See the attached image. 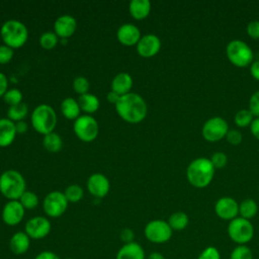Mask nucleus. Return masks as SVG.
Masks as SVG:
<instances>
[{
    "label": "nucleus",
    "instance_id": "obj_17",
    "mask_svg": "<svg viewBox=\"0 0 259 259\" xmlns=\"http://www.w3.org/2000/svg\"><path fill=\"white\" fill-rule=\"evenodd\" d=\"M77 28V20L70 14L59 16L54 23V32L61 37L71 36Z\"/></svg>",
    "mask_w": 259,
    "mask_h": 259
},
{
    "label": "nucleus",
    "instance_id": "obj_2",
    "mask_svg": "<svg viewBox=\"0 0 259 259\" xmlns=\"http://www.w3.org/2000/svg\"><path fill=\"white\" fill-rule=\"evenodd\" d=\"M214 175V167L210 159L201 157L190 162L186 169V177L189 183L197 188L207 186Z\"/></svg>",
    "mask_w": 259,
    "mask_h": 259
},
{
    "label": "nucleus",
    "instance_id": "obj_8",
    "mask_svg": "<svg viewBox=\"0 0 259 259\" xmlns=\"http://www.w3.org/2000/svg\"><path fill=\"white\" fill-rule=\"evenodd\" d=\"M173 234L169 224L163 220L150 221L144 229L146 239L154 244H164L168 242Z\"/></svg>",
    "mask_w": 259,
    "mask_h": 259
},
{
    "label": "nucleus",
    "instance_id": "obj_32",
    "mask_svg": "<svg viewBox=\"0 0 259 259\" xmlns=\"http://www.w3.org/2000/svg\"><path fill=\"white\" fill-rule=\"evenodd\" d=\"M58 44V35L53 31H46L39 36V45L45 50H52Z\"/></svg>",
    "mask_w": 259,
    "mask_h": 259
},
{
    "label": "nucleus",
    "instance_id": "obj_7",
    "mask_svg": "<svg viewBox=\"0 0 259 259\" xmlns=\"http://www.w3.org/2000/svg\"><path fill=\"white\" fill-rule=\"evenodd\" d=\"M230 239L238 245H246L254 236V227L249 220L237 217L230 221L228 226Z\"/></svg>",
    "mask_w": 259,
    "mask_h": 259
},
{
    "label": "nucleus",
    "instance_id": "obj_24",
    "mask_svg": "<svg viewBox=\"0 0 259 259\" xmlns=\"http://www.w3.org/2000/svg\"><path fill=\"white\" fill-rule=\"evenodd\" d=\"M61 111L65 117L75 120L80 116L81 111L78 100L73 97H66L61 102Z\"/></svg>",
    "mask_w": 259,
    "mask_h": 259
},
{
    "label": "nucleus",
    "instance_id": "obj_26",
    "mask_svg": "<svg viewBox=\"0 0 259 259\" xmlns=\"http://www.w3.org/2000/svg\"><path fill=\"white\" fill-rule=\"evenodd\" d=\"M167 223L169 224L170 228L173 231H182L187 227L189 223V219L184 211L178 210L170 214Z\"/></svg>",
    "mask_w": 259,
    "mask_h": 259
},
{
    "label": "nucleus",
    "instance_id": "obj_46",
    "mask_svg": "<svg viewBox=\"0 0 259 259\" xmlns=\"http://www.w3.org/2000/svg\"><path fill=\"white\" fill-rule=\"evenodd\" d=\"M250 131L252 135L259 140V117H256L253 119V121L250 124Z\"/></svg>",
    "mask_w": 259,
    "mask_h": 259
},
{
    "label": "nucleus",
    "instance_id": "obj_27",
    "mask_svg": "<svg viewBox=\"0 0 259 259\" xmlns=\"http://www.w3.org/2000/svg\"><path fill=\"white\" fill-rule=\"evenodd\" d=\"M44 147L51 153L59 152L63 147V140L61 136L55 132L47 134L44 136L42 140Z\"/></svg>",
    "mask_w": 259,
    "mask_h": 259
},
{
    "label": "nucleus",
    "instance_id": "obj_23",
    "mask_svg": "<svg viewBox=\"0 0 259 259\" xmlns=\"http://www.w3.org/2000/svg\"><path fill=\"white\" fill-rule=\"evenodd\" d=\"M128 11L135 19H144L150 14L151 2L149 0H131Z\"/></svg>",
    "mask_w": 259,
    "mask_h": 259
},
{
    "label": "nucleus",
    "instance_id": "obj_28",
    "mask_svg": "<svg viewBox=\"0 0 259 259\" xmlns=\"http://www.w3.org/2000/svg\"><path fill=\"white\" fill-rule=\"evenodd\" d=\"M258 212V205L256 201L252 198H247L244 199L240 204H239V213L241 218L249 220L253 219Z\"/></svg>",
    "mask_w": 259,
    "mask_h": 259
},
{
    "label": "nucleus",
    "instance_id": "obj_48",
    "mask_svg": "<svg viewBox=\"0 0 259 259\" xmlns=\"http://www.w3.org/2000/svg\"><path fill=\"white\" fill-rule=\"evenodd\" d=\"M15 127H16L17 134H23L27 131V123L23 120H20L15 122Z\"/></svg>",
    "mask_w": 259,
    "mask_h": 259
},
{
    "label": "nucleus",
    "instance_id": "obj_41",
    "mask_svg": "<svg viewBox=\"0 0 259 259\" xmlns=\"http://www.w3.org/2000/svg\"><path fill=\"white\" fill-rule=\"evenodd\" d=\"M226 139L231 145L237 146L242 142L243 136H242V133L238 130H229L226 135Z\"/></svg>",
    "mask_w": 259,
    "mask_h": 259
},
{
    "label": "nucleus",
    "instance_id": "obj_36",
    "mask_svg": "<svg viewBox=\"0 0 259 259\" xmlns=\"http://www.w3.org/2000/svg\"><path fill=\"white\" fill-rule=\"evenodd\" d=\"M73 89L79 95L88 93L89 90V81L83 76H78L73 81Z\"/></svg>",
    "mask_w": 259,
    "mask_h": 259
},
{
    "label": "nucleus",
    "instance_id": "obj_31",
    "mask_svg": "<svg viewBox=\"0 0 259 259\" xmlns=\"http://www.w3.org/2000/svg\"><path fill=\"white\" fill-rule=\"evenodd\" d=\"M18 200L25 209H33L38 204L37 195L30 190H25Z\"/></svg>",
    "mask_w": 259,
    "mask_h": 259
},
{
    "label": "nucleus",
    "instance_id": "obj_42",
    "mask_svg": "<svg viewBox=\"0 0 259 259\" xmlns=\"http://www.w3.org/2000/svg\"><path fill=\"white\" fill-rule=\"evenodd\" d=\"M247 33L250 37L259 39V20H252L247 24Z\"/></svg>",
    "mask_w": 259,
    "mask_h": 259
},
{
    "label": "nucleus",
    "instance_id": "obj_45",
    "mask_svg": "<svg viewBox=\"0 0 259 259\" xmlns=\"http://www.w3.org/2000/svg\"><path fill=\"white\" fill-rule=\"evenodd\" d=\"M8 79L6 75L2 72H0V97L5 94V92L8 90Z\"/></svg>",
    "mask_w": 259,
    "mask_h": 259
},
{
    "label": "nucleus",
    "instance_id": "obj_18",
    "mask_svg": "<svg viewBox=\"0 0 259 259\" xmlns=\"http://www.w3.org/2000/svg\"><path fill=\"white\" fill-rule=\"evenodd\" d=\"M117 39L125 46H134L137 45L140 40L141 31L139 27L133 23H123L121 24L116 31Z\"/></svg>",
    "mask_w": 259,
    "mask_h": 259
},
{
    "label": "nucleus",
    "instance_id": "obj_12",
    "mask_svg": "<svg viewBox=\"0 0 259 259\" xmlns=\"http://www.w3.org/2000/svg\"><path fill=\"white\" fill-rule=\"evenodd\" d=\"M52 229L51 222L44 215H36L29 219L24 226V232L31 240H41L46 238Z\"/></svg>",
    "mask_w": 259,
    "mask_h": 259
},
{
    "label": "nucleus",
    "instance_id": "obj_5",
    "mask_svg": "<svg viewBox=\"0 0 259 259\" xmlns=\"http://www.w3.org/2000/svg\"><path fill=\"white\" fill-rule=\"evenodd\" d=\"M30 121L33 128L44 136L54 132L57 124V113L49 104H39L31 112Z\"/></svg>",
    "mask_w": 259,
    "mask_h": 259
},
{
    "label": "nucleus",
    "instance_id": "obj_49",
    "mask_svg": "<svg viewBox=\"0 0 259 259\" xmlns=\"http://www.w3.org/2000/svg\"><path fill=\"white\" fill-rule=\"evenodd\" d=\"M119 97H120V95H118L116 92H114V91H112V90L107 93V100H108L109 102L113 103V104H115V103L117 102V100L119 99Z\"/></svg>",
    "mask_w": 259,
    "mask_h": 259
},
{
    "label": "nucleus",
    "instance_id": "obj_34",
    "mask_svg": "<svg viewBox=\"0 0 259 259\" xmlns=\"http://www.w3.org/2000/svg\"><path fill=\"white\" fill-rule=\"evenodd\" d=\"M230 259H253V253L247 245H238L232 250Z\"/></svg>",
    "mask_w": 259,
    "mask_h": 259
},
{
    "label": "nucleus",
    "instance_id": "obj_43",
    "mask_svg": "<svg viewBox=\"0 0 259 259\" xmlns=\"http://www.w3.org/2000/svg\"><path fill=\"white\" fill-rule=\"evenodd\" d=\"M119 238L120 240L123 242V244H126V243H131V242H134L135 240V233L132 229L130 228H124L120 231L119 233Z\"/></svg>",
    "mask_w": 259,
    "mask_h": 259
},
{
    "label": "nucleus",
    "instance_id": "obj_4",
    "mask_svg": "<svg viewBox=\"0 0 259 259\" xmlns=\"http://www.w3.org/2000/svg\"><path fill=\"white\" fill-rule=\"evenodd\" d=\"M0 34L4 45L12 49H17L26 42L28 38V29L20 20L9 19L1 25Z\"/></svg>",
    "mask_w": 259,
    "mask_h": 259
},
{
    "label": "nucleus",
    "instance_id": "obj_13",
    "mask_svg": "<svg viewBox=\"0 0 259 259\" xmlns=\"http://www.w3.org/2000/svg\"><path fill=\"white\" fill-rule=\"evenodd\" d=\"M25 208L19 200H8L2 208V221L5 225L14 227L17 226L24 218Z\"/></svg>",
    "mask_w": 259,
    "mask_h": 259
},
{
    "label": "nucleus",
    "instance_id": "obj_44",
    "mask_svg": "<svg viewBox=\"0 0 259 259\" xmlns=\"http://www.w3.org/2000/svg\"><path fill=\"white\" fill-rule=\"evenodd\" d=\"M33 259H60V257L57 253L50 250H46L39 252Z\"/></svg>",
    "mask_w": 259,
    "mask_h": 259
},
{
    "label": "nucleus",
    "instance_id": "obj_20",
    "mask_svg": "<svg viewBox=\"0 0 259 259\" xmlns=\"http://www.w3.org/2000/svg\"><path fill=\"white\" fill-rule=\"evenodd\" d=\"M146 257L144 248L136 241L123 244L115 255V259H146Z\"/></svg>",
    "mask_w": 259,
    "mask_h": 259
},
{
    "label": "nucleus",
    "instance_id": "obj_30",
    "mask_svg": "<svg viewBox=\"0 0 259 259\" xmlns=\"http://www.w3.org/2000/svg\"><path fill=\"white\" fill-rule=\"evenodd\" d=\"M64 194L69 202H78L82 199L84 190L79 184H71L65 189Z\"/></svg>",
    "mask_w": 259,
    "mask_h": 259
},
{
    "label": "nucleus",
    "instance_id": "obj_6",
    "mask_svg": "<svg viewBox=\"0 0 259 259\" xmlns=\"http://www.w3.org/2000/svg\"><path fill=\"white\" fill-rule=\"evenodd\" d=\"M226 54L233 65L241 68L252 64L254 57L252 49L245 41L240 39L231 40L227 45Z\"/></svg>",
    "mask_w": 259,
    "mask_h": 259
},
{
    "label": "nucleus",
    "instance_id": "obj_16",
    "mask_svg": "<svg viewBox=\"0 0 259 259\" xmlns=\"http://www.w3.org/2000/svg\"><path fill=\"white\" fill-rule=\"evenodd\" d=\"M87 189L93 196L102 198L108 193L110 183L105 175L101 173H94L90 175L87 180Z\"/></svg>",
    "mask_w": 259,
    "mask_h": 259
},
{
    "label": "nucleus",
    "instance_id": "obj_29",
    "mask_svg": "<svg viewBox=\"0 0 259 259\" xmlns=\"http://www.w3.org/2000/svg\"><path fill=\"white\" fill-rule=\"evenodd\" d=\"M28 113V107L24 102H20L18 104L9 106L7 110V118H9L12 121H20L23 120V118Z\"/></svg>",
    "mask_w": 259,
    "mask_h": 259
},
{
    "label": "nucleus",
    "instance_id": "obj_47",
    "mask_svg": "<svg viewBox=\"0 0 259 259\" xmlns=\"http://www.w3.org/2000/svg\"><path fill=\"white\" fill-rule=\"evenodd\" d=\"M250 73L254 79L259 81V60L252 62L250 66Z\"/></svg>",
    "mask_w": 259,
    "mask_h": 259
},
{
    "label": "nucleus",
    "instance_id": "obj_25",
    "mask_svg": "<svg viewBox=\"0 0 259 259\" xmlns=\"http://www.w3.org/2000/svg\"><path fill=\"white\" fill-rule=\"evenodd\" d=\"M78 103L81 108L86 113H93L99 108V99L96 95L92 93H85L79 96Z\"/></svg>",
    "mask_w": 259,
    "mask_h": 259
},
{
    "label": "nucleus",
    "instance_id": "obj_38",
    "mask_svg": "<svg viewBox=\"0 0 259 259\" xmlns=\"http://www.w3.org/2000/svg\"><path fill=\"white\" fill-rule=\"evenodd\" d=\"M197 259H221V254L215 247L208 246L201 251Z\"/></svg>",
    "mask_w": 259,
    "mask_h": 259
},
{
    "label": "nucleus",
    "instance_id": "obj_33",
    "mask_svg": "<svg viewBox=\"0 0 259 259\" xmlns=\"http://www.w3.org/2000/svg\"><path fill=\"white\" fill-rule=\"evenodd\" d=\"M234 120L238 126L244 127L251 124V122L253 121V114L249 109H240L235 114Z\"/></svg>",
    "mask_w": 259,
    "mask_h": 259
},
{
    "label": "nucleus",
    "instance_id": "obj_3",
    "mask_svg": "<svg viewBox=\"0 0 259 259\" xmlns=\"http://www.w3.org/2000/svg\"><path fill=\"white\" fill-rule=\"evenodd\" d=\"M25 191V180L22 174L8 169L0 175V192L9 200H18Z\"/></svg>",
    "mask_w": 259,
    "mask_h": 259
},
{
    "label": "nucleus",
    "instance_id": "obj_11",
    "mask_svg": "<svg viewBox=\"0 0 259 259\" xmlns=\"http://www.w3.org/2000/svg\"><path fill=\"white\" fill-rule=\"evenodd\" d=\"M228 131V122L221 116H214L208 118L203 123L201 134L206 141L218 142L223 138H226Z\"/></svg>",
    "mask_w": 259,
    "mask_h": 259
},
{
    "label": "nucleus",
    "instance_id": "obj_51",
    "mask_svg": "<svg viewBox=\"0 0 259 259\" xmlns=\"http://www.w3.org/2000/svg\"><path fill=\"white\" fill-rule=\"evenodd\" d=\"M65 259H73V258H65Z\"/></svg>",
    "mask_w": 259,
    "mask_h": 259
},
{
    "label": "nucleus",
    "instance_id": "obj_50",
    "mask_svg": "<svg viewBox=\"0 0 259 259\" xmlns=\"http://www.w3.org/2000/svg\"><path fill=\"white\" fill-rule=\"evenodd\" d=\"M146 259H165L164 255L161 253V252H158V251H154V252H151L147 257Z\"/></svg>",
    "mask_w": 259,
    "mask_h": 259
},
{
    "label": "nucleus",
    "instance_id": "obj_21",
    "mask_svg": "<svg viewBox=\"0 0 259 259\" xmlns=\"http://www.w3.org/2000/svg\"><path fill=\"white\" fill-rule=\"evenodd\" d=\"M17 132L15 122L9 118H0V147H7L15 139Z\"/></svg>",
    "mask_w": 259,
    "mask_h": 259
},
{
    "label": "nucleus",
    "instance_id": "obj_10",
    "mask_svg": "<svg viewBox=\"0 0 259 259\" xmlns=\"http://www.w3.org/2000/svg\"><path fill=\"white\" fill-rule=\"evenodd\" d=\"M68 203L69 201L67 200L64 192L54 190L46 195L42 201V207L48 217L59 218L66 211Z\"/></svg>",
    "mask_w": 259,
    "mask_h": 259
},
{
    "label": "nucleus",
    "instance_id": "obj_37",
    "mask_svg": "<svg viewBox=\"0 0 259 259\" xmlns=\"http://www.w3.org/2000/svg\"><path fill=\"white\" fill-rule=\"evenodd\" d=\"M210 162L213 165L214 169L215 168H224L227 163H228V157L224 152H215L212 154L211 158H210Z\"/></svg>",
    "mask_w": 259,
    "mask_h": 259
},
{
    "label": "nucleus",
    "instance_id": "obj_40",
    "mask_svg": "<svg viewBox=\"0 0 259 259\" xmlns=\"http://www.w3.org/2000/svg\"><path fill=\"white\" fill-rule=\"evenodd\" d=\"M251 113L259 117V90L255 91L249 99V108Z\"/></svg>",
    "mask_w": 259,
    "mask_h": 259
},
{
    "label": "nucleus",
    "instance_id": "obj_1",
    "mask_svg": "<svg viewBox=\"0 0 259 259\" xmlns=\"http://www.w3.org/2000/svg\"><path fill=\"white\" fill-rule=\"evenodd\" d=\"M114 106L117 114L130 123L141 122L146 117L148 111L145 99L135 92L121 95Z\"/></svg>",
    "mask_w": 259,
    "mask_h": 259
},
{
    "label": "nucleus",
    "instance_id": "obj_22",
    "mask_svg": "<svg viewBox=\"0 0 259 259\" xmlns=\"http://www.w3.org/2000/svg\"><path fill=\"white\" fill-rule=\"evenodd\" d=\"M133 83V78L128 73L120 72L113 77L111 81V90L121 96L131 92Z\"/></svg>",
    "mask_w": 259,
    "mask_h": 259
},
{
    "label": "nucleus",
    "instance_id": "obj_9",
    "mask_svg": "<svg viewBox=\"0 0 259 259\" xmlns=\"http://www.w3.org/2000/svg\"><path fill=\"white\" fill-rule=\"evenodd\" d=\"M98 122L90 114H83L77 117L73 123V130L77 138L83 142H91L98 135Z\"/></svg>",
    "mask_w": 259,
    "mask_h": 259
},
{
    "label": "nucleus",
    "instance_id": "obj_15",
    "mask_svg": "<svg viewBox=\"0 0 259 259\" xmlns=\"http://www.w3.org/2000/svg\"><path fill=\"white\" fill-rule=\"evenodd\" d=\"M161 48L160 38L153 33L143 35L137 44V52L141 57L151 58L155 56Z\"/></svg>",
    "mask_w": 259,
    "mask_h": 259
},
{
    "label": "nucleus",
    "instance_id": "obj_19",
    "mask_svg": "<svg viewBox=\"0 0 259 259\" xmlns=\"http://www.w3.org/2000/svg\"><path fill=\"white\" fill-rule=\"evenodd\" d=\"M31 239L27 236L24 231H19L14 233L9 240L10 251L17 256L25 254L30 247Z\"/></svg>",
    "mask_w": 259,
    "mask_h": 259
},
{
    "label": "nucleus",
    "instance_id": "obj_39",
    "mask_svg": "<svg viewBox=\"0 0 259 259\" xmlns=\"http://www.w3.org/2000/svg\"><path fill=\"white\" fill-rule=\"evenodd\" d=\"M13 49L6 46L0 45V64H7L13 58Z\"/></svg>",
    "mask_w": 259,
    "mask_h": 259
},
{
    "label": "nucleus",
    "instance_id": "obj_35",
    "mask_svg": "<svg viewBox=\"0 0 259 259\" xmlns=\"http://www.w3.org/2000/svg\"><path fill=\"white\" fill-rule=\"evenodd\" d=\"M3 99L9 106H12L22 102V93L17 88H11L5 92Z\"/></svg>",
    "mask_w": 259,
    "mask_h": 259
},
{
    "label": "nucleus",
    "instance_id": "obj_14",
    "mask_svg": "<svg viewBox=\"0 0 259 259\" xmlns=\"http://www.w3.org/2000/svg\"><path fill=\"white\" fill-rule=\"evenodd\" d=\"M214 211L222 220L232 221L237 218L239 213V204L234 198L224 196L217 200L214 204Z\"/></svg>",
    "mask_w": 259,
    "mask_h": 259
}]
</instances>
